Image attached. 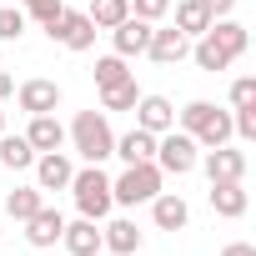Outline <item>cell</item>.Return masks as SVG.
Instances as JSON below:
<instances>
[{
    "mask_svg": "<svg viewBox=\"0 0 256 256\" xmlns=\"http://www.w3.org/2000/svg\"><path fill=\"white\" fill-rule=\"evenodd\" d=\"M0 166L6 171H30L36 166V146L26 136H0Z\"/></svg>",
    "mask_w": 256,
    "mask_h": 256,
    "instance_id": "44dd1931",
    "label": "cell"
},
{
    "mask_svg": "<svg viewBox=\"0 0 256 256\" xmlns=\"http://www.w3.org/2000/svg\"><path fill=\"white\" fill-rule=\"evenodd\" d=\"M40 206H46L40 186H16V191L6 196V216H10V221H30V216H36Z\"/></svg>",
    "mask_w": 256,
    "mask_h": 256,
    "instance_id": "7402d4cb",
    "label": "cell"
},
{
    "mask_svg": "<svg viewBox=\"0 0 256 256\" xmlns=\"http://www.w3.org/2000/svg\"><path fill=\"white\" fill-rule=\"evenodd\" d=\"M70 176H76V166L66 161V151H40L36 156V186L40 191H70Z\"/></svg>",
    "mask_w": 256,
    "mask_h": 256,
    "instance_id": "ba28073f",
    "label": "cell"
},
{
    "mask_svg": "<svg viewBox=\"0 0 256 256\" xmlns=\"http://www.w3.org/2000/svg\"><path fill=\"white\" fill-rule=\"evenodd\" d=\"M16 100H20V110H30V116H50V110L60 106V86H56V80H26V86L16 90Z\"/></svg>",
    "mask_w": 256,
    "mask_h": 256,
    "instance_id": "5bb4252c",
    "label": "cell"
},
{
    "mask_svg": "<svg viewBox=\"0 0 256 256\" xmlns=\"http://www.w3.org/2000/svg\"><path fill=\"white\" fill-rule=\"evenodd\" d=\"M231 106H236V110H241V106H256V80H251V76H241V80L231 86Z\"/></svg>",
    "mask_w": 256,
    "mask_h": 256,
    "instance_id": "f546056e",
    "label": "cell"
},
{
    "mask_svg": "<svg viewBox=\"0 0 256 256\" xmlns=\"http://www.w3.org/2000/svg\"><path fill=\"white\" fill-rule=\"evenodd\" d=\"M136 126L151 131V136H166L171 126H176V106H171L166 96H141V100H136Z\"/></svg>",
    "mask_w": 256,
    "mask_h": 256,
    "instance_id": "9c48e42d",
    "label": "cell"
},
{
    "mask_svg": "<svg viewBox=\"0 0 256 256\" xmlns=\"http://www.w3.org/2000/svg\"><path fill=\"white\" fill-rule=\"evenodd\" d=\"M151 20H141V16H126L116 30H110V46H116V56H146V40H151Z\"/></svg>",
    "mask_w": 256,
    "mask_h": 256,
    "instance_id": "7c38bea8",
    "label": "cell"
},
{
    "mask_svg": "<svg viewBox=\"0 0 256 256\" xmlns=\"http://www.w3.org/2000/svg\"><path fill=\"white\" fill-rule=\"evenodd\" d=\"M251 46V36H246V26L241 20H211L206 26V36H196V46H191V56H196V66L201 70H226L241 50Z\"/></svg>",
    "mask_w": 256,
    "mask_h": 256,
    "instance_id": "6da1fadb",
    "label": "cell"
},
{
    "mask_svg": "<svg viewBox=\"0 0 256 256\" xmlns=\"http://www.w3.org/2000/svg\"><path fill=\"white\" fill-rule=\"evenodd\" d=\"M46 36L60 40L66 50H90L96 46V26H90L86 10H60L56 20H46Z\"/></svg>",
    "mask_w": 256,
    "mask_h": 256,
    "instance_id": "52a82bcc",
    "label": "cell"
},
{
    "mask_svg": "<svg viewBox=\"0 0 256 256\" xmlns=\"http://www.w3.org/2000/svg\"><path fill=\"white\" fill-rule=\"evenodd\" d=\"M206 26H211V16H206V6H201V0H181V6H176V30H181L186 40L206 36Z\"/></svg>",
    "mask_w": 256,
    "mask_h": 256,
    "instance_id": "603a6c76",
    "label": "cell"
},
{
    "mask_svg": "<svg viewBox=\"0 0 256 256\" xmlns=\"http://www.w3.org/2000/svg\"><path fill=\"white\" fill-rule=\"evenodd\" d=\"M110 156H120L126 166H136V161H156V136H151V131H141V126H136V131L116 136V151H110Z\"/></svg>",
    "mask_w": 256,
    "mask_h": 256,
    "instance_id": "ac0fdd59",
    "label": "cell"
},
{
    "mask_svg": "<svg viewBox=\"0 0 256 256\" xmlns=\"http://www.w3.org/2000/svg\"><path fill=\"white\" fill-rule=\"evenodd\" d=\"M86 16H90L96 30H116L126 16H131V0H90V10H86Z\"/></svg>",
    "mask_w": 256,
    "mask_h": 256,
    "instance_id": "cb8c5ba5",
    "label": "cell"
},
{
    "mask_svg": "<svg viewBox=\"0 0 256 256\" xmlns=\"http://www.w3.org/2000/svg\"><path fill=\"white\" fill-rule=\"evenodd\" d=\"M20 6H26V16H36L40 26H46V20H56V16L66 10V6H60V0H20Z\"/></svg>",
    "mask_w": 256,
    "mask_h": 256,
    "instance_id": "f1b7e54d",
    "label": "cell"
},
{
    "mask_svg": "<svg viewBox=\"0 0 256 256\" xmlns=\"http://www.w3.org/2000/svg\"><path fill=\"white\" fill-rule=\"evenodd\" d=\"M181 131L196 141V146H226L231 141V110H221V106H211V100H191L186 110H181Z\"/></svg>",
    "mask_w": 256,
    "mask_h": 256,
    "instance_id": "7a4b0ae2",
    "label": "cell"
},
{
    "mask_svg": "<svg viewBox=\"0 0 256 256\" xmlns=\"http://www.w3.org/2000/svg\"><path fill=\"white\" fill-rule=\"evenodd\" d=\"M120 80H131V70H126V56H100V60H96V86L110 90V86H120Z\"/></svg>",
    "mask_w": 256,
    "mask_h": 256,
    "instance_id": "d4e9b609",
    "label": "cell"
},
{
    "mask_svg": "<svg viewBox=\"0 0 256 256\" xmlns=\"http://www.w3.org/2000/svg\"><path fill=\"white\" fill-rule=\"evenodd\" d=\"M70 191H76V206H80V216L86 221H106L110 216V176L100 171V166H86V171H76L70 176Z\"/></svg>",
    "mask_w": 256,
    "mask_h": 256,
    "instance_id": "5b68a950",
    "label": "cell"
},
{
    "mask_svg": "<svg viewBox=\"0 0 256 256\" xmlns=\"http://www.w3.org/2000/svg\"><path fill=\"white\" fill-rule=\"evenodd\" d=\"M0 136H6V110H0Z\"/></svg>",
    "mask_w": 256,
    "mask_h": 256,
    "instance_id": "836d02e7",
    "label": "cell"
},
{
    "mask_svg": "<svg viewBox=\"0 0 256 256\" xmlns=\"http://www.w3.org/2000/svg\"><path fill=\"white\" fill-rule=\"evenodd\" d=\"M26 141L36 146V156H40V151H60V146H66V126L56 120V110H50V116H30Z\"/></svg>",
    "mask_w": 256,
    "mask_h": 256,
    "instance_id": "d6986e66",
    "label": "cell"
},
{
    "mask_svg": "<svg viewBox=\"0 0 256 256\" xmlns=\"http://www.w3.org/2000/svg\"><path fill=\"white\" fill-rule=\"evenodd\" d=\"M10 90H16V80H10V70H0V100H6Z\"/></svg>",
    "mask_w": 256,
    "mask_h": 256,
    "instance_id": "d6a6232c",
    "label": "cell"
},
{
    "mask_svg": "<svg viewBox=\"0 0 256 256\" xmlns=\"http://www.w3.org/2000/svg\"><path fill=\"white\" fill-rule=\"evenodd\" d=\"M196 161H201V146L186 131L171 126L166 136H156V166H161V176H186V171H196Z\"/></svg>",
    "mask_w": 256,
    "mask_h": 256,
    "instance_id": "8992f818",
    "label": "cell"
},
{
    "mask_svg": "<svg viewBox=\"0 0 256 256\" xmlns=\"http://www.w3.org/2000/svg\"><path fill=\"white\" fill-rule=\"evenodd\" d=\"M201 6H206V16H211V20H226V16L236 10V0H201Z\"/></svg>",
    "mask_w": 256,
    "mask_h": 256,
    "instance_id": "4dcf8cb0",
    "label": "cell"
},
{
    "mask_svg": "<svg viewBox=\"0 0 256 256\" xmlns=\"http://www.w3.org/2000/svg\"><path fill=\"white\" fill-rule=\"evenodd\" d=\"M196 166H206V181H241V176H246V151L211 146L206 161H196Z\"/></svg>",
    "mask_w": 256,
    "mask_h": 256,
    "instance_id": "8fae6325",
    "label": "cell"
},
{
    "mask_svg": "<svg viewBox=\"0 0 256 256\" xmlns=\"http://www.w3.org/2000/svg\"><path fill=\"white\" fill-rule=\"evenodd\" d=\"M70 141H76V151L86 156V166H100V161L116 151V136H110L106 110H80V116L70 120Z\"/></svg>",
    "mask_w": 256,
    "mask_h": 256,
    "instance_id": "3957f363",
    "label": "cell"
},
{
    "mask_svg": "<svg viewBox=\"0 0 256 256\" xmlns=\"http://www.w3.org/2000/svg\"><path fill=\"white\" fill-rule=\"evenodd\" d=\"M60 231H66V216H60L56 206H40V211L26 221V241H30V246H56Z\"/></svg>",
    "mask_w": 256,
    "mask_h": 256,
    "instance_id": "e0dca14e",
    "label": "cell"
},
{
    "mask_svg": "<svg viewBox=\"0 0 256 256\" xmlns=\"http://www.w3.org/2000/svg\"><path fill=\"white\" fill-rule=\"evenodd\" d=\"M131 16H141V20H161V16H171V0H131Z\"/></svg>",
    "mask_w": 256,
    "mask_h": 256,
    "instance_id": "83f0119b",
    "label": "cell"
},
{
    "mask_svg": "<svg viewBox=\"0 0 256 256\" xmlns=\"http://www.w3.org/2000/svg\"><path fill=\"white\" fill-rule=\"evenodd\" d=\"M136 100H141V90H136V80H120V86H110V90H100V106H106V110H136Z\"/></svg>",
    "mask_w": 256,
    "mask_h": 256,
    "instance_id": "484cf974",
    "label": "cell"
},
{
    "mask_svg": "<svg viewBox=\"0 0 256 256\" xmlns=\"http://www.w3.org/2000/svg\"><path fill=\"white\" fill-rule=\"evenodd\" d=\"M60 241H66V251L70 256H100L106 251V241H100V226L96 221H66V231H60Z\"/></svg>",
    "mask_w": 256,
    "mask_h": 256,
    "instance_id": "4fadbf2b",
    "label": "cell"
},
{
    "mask_svg": "<svg viewBox=\"0 0 256 256\" xmlns=\"http://www.w3.org/2000/svg\"><path fill=\"white\" fill-rule=\"evenodd\" d=\"M151 216H156V226H161V231H186L191 206H186L176 191H156V196H151Z\"/></svg>",
    "mask_w": 256,
    "mask_h": 256,
    "instance_id": "2e32d148",
    "label": "cell"
},
{
    "mask_svg": "<svg viewBox=\"0 0 256 256\" xmlns=\"http://www.w3.org/2000/svg\"><path fill=\"white\" fill-rule=\"evenodd\" d=\"M246 206H251V196H246L241 181H211V211L216 216L236 221V216H246Z\"/></svg>",
    "mask_w": 256,
    "mask_h": 256,
    "instance_id": "9a60e30c",
    "label": "cell"
},
{
    "mask_svg": "<svg viewBox=\"0 0 256 256\" xmlns=\"http://www.w3.org/2000/svg\"><path fill=\"white\" fill-rule=\"evenodd\" d=\"M221 256H256V246H251V241H231Z\"/></svg>",
    "mask_w": 256,
    "mask_h": 256,
    "instance_id": "1f68e13d",
    "label": "cell"
},
{
    "mask_svg": "<svg viewBox=\"0 0 256 256\" xmlns=\"http://www.w3.org/2000/svg\"><path fill=\"white\" fill-rule=\"evenodd\" d=\"M146 56L156 60V66H181L186 56H191V40L171 26V30H151V40H146Z\"/></svg>",
    "mask_w": 256,
    "mask_h": 256,
    "instance_id": "30bf717a",
    "label": "cell"
},
{
    "mask_svg": "<svg viewBox=\"0 0 256 256\" xmlns=\"http://www.w3.org/2000/svg\"><path fill=\"white\" fill-rule=\"evenodd\" d=\"M161 166L156 161H136V166H126L116 181H110V201L116 206H146L156 191H161Z\"/></svg>",
    "mask_w": 256,
    "mask_h": 256,
    "instance_id": "277c9868",
    "label": "cell"
},
{
    "mask_svg": "<svg viewBox=\"0 0 256 256\" xmlns=\"http://www.w3.org/2000/svg\"><path fill=\"white\" fill-rule=\"evenodd\" d=\"M20 36H26V10L0 6V40H20Z\"/></svg>",
    "mask_w": 256,
    "mask_h": 256,
    "instance_id": "4316f807",
    "label": "cell"
},
{
    "mask_svg": "<svg viewBox=\"0 0 256 256\" xmlns=\"http://www.w3.org/2000/svg\"><path fill=\"white\" fill-rule=\"evenodd\" d=\"M100 241H106V251H116V256H136V251H141V226H136V221H110V226L100 231Z\"/></svg>",
    "mask_w": 256,
    "mask_h": 256,
    "instance_id": "ffe728a7",
    "label": "cell"
}]
</instances>
